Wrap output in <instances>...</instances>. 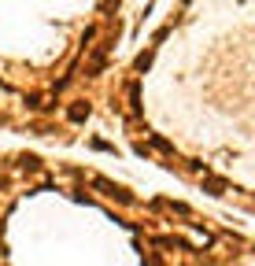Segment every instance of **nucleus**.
Returning a JSON list of instances; mask_svg holds the SVG:
<instances>
[{"label":"nucleus","mask_w":255,"mask_h":266,"mask_svg":"<svg viewBox=\"0 0 255 266\" xmlns=\"http://www.w3.org/2000/svg\"><path fill=\"white\" fill-rule=\"evenodd\" d=\"M67 115H70V122H85V118H89V104H70V111H67Z\"/></svg>","instance_id":"nucleus-1"}]
</instances>
